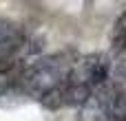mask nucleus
<instances>
[{"mask_svg":"<svg viewBox=\"0 0 126 121\" xmlns=\"http://www.w3.org/2000/svg\"><path fill=\"white\" fill-rule=\"evenodd\" d=\"M16 35H18V31H16L9 22L0 20V44H2V42H7V40H11V37H16Z\"/></svg>","mask_w":126,"mask_h":121,"instance_id":"5","label":"nucleus"},{"mask_svg":"<svg viewBox=\"0 0 126 121\" xmlns=\"http://www.w3.org/2000/svg\"><path fill=\"white\" fill-rule=\"evenodd\" d=\"M80 68H82V73L78 75L75 82L86 84L91 90H93L95 86H102V84L109 79V75H111V62H109V55H104V53L86 55V57L80 62ZM71 79H73V77H71Z\"/></svg>","mask_w":126,"mask_h":121,"instance_id":"2","label":"nucleus"},{"mask_svg":"<svg viewBox=\"0 0 126 121\" xmlns=\"http://www.w3.org/2000/svg\"><path fill=\"white\" fill-rule=\"evenodd\" d=\"M73 73V62L66 60L64 55H49L38 60L35 64L27 66L20 75V88L22 93L42 99L49 90H53L55 86L64 84Z\"/></svg>","mask_w":126,"mask_h":121,"instance_id":"1","label":"nucleus"},{"mask_svg":"<svg viewBox=\"0 0 126 121\" xmlns=\"http://www.w3.org/2000/svg\"><path fill=\"white\" fill-rule=\"evenodd\" d=\"M22 46H24V40H22L20 35L11 37V40H7V42H2V44H0V68L7 66V64L13 62V60H20L18 53H20Z\"/></svg>","mask_w":126,"mask_h":121,"instance_id":"3","label":"nucleus"},{"mask_svg":"<svg viewBox=\"0 0 126 121\" xmlns=\"http://www.w3.org/2000/svg\"><path fill=\"white\" fill-rule=\"evenodd\" d=\"M111 48H113V53L126 51V11L117 18V22L111 31Z\"/></svg>","mask_w":126,"mask_h":121,"instance_id":"4","label":"nucleus"}]
</instances>
